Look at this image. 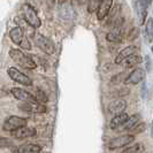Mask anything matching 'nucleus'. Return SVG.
I'll list each match as a JSON object with an SVG mask.
<instances>
[{
    "label": "nucleus",
    "instance_id": "1",
    "mask_svg": "<svg viewBox=\"0 0 153 153\" xmlns=\"http://www.w3.org/2000/svg\"><path fill=\"white\" fill-rule=\"evenodd\" d=\"M9 56L12 58L13 61H15L20 67L24 69H35L37 66L30 56H28L27 54H24L22 51L17 48H12L9 51Z\"/></svg>",
    "mask_w": 153,
    "mask_h": 153
},
{
    "label": "nucleus",
    "instance_id": "2",
    "mask_svg": "<svg viewBox=\"0 0 153 153\" xmlns=\"http://www.w3.org/2000/svg\"><path fill=\"white\" fill-rule=\"evenodd\" d=\"M22 14L24 21L30 25L31 28L37 29L40 27V20H39L37 12L35 10V8L29 4H24L22 6Z\"/></svg>",
    "mask_w": 153,
    "mask_h": 153
},
{
    "label": "nucleus",
    "instance_id": "3",
    "mask_svg": "<svg viewBox=\"0 0 153 153\" xmlns=\"http://www.w3.org/2000/svg\"><path fill=\"white\" fill-rule=\"evenodd\" d=\"M9 38L12 39V42L16 45L21 46L24 50H30L31 45L29 39L24 36V32L20 27H14L13 29L9 31Z\"/></svg>",
    "mask_w": 153,
    "mask_h": 153
},
{
    "label": "nucleus",
    "instance_id": "4",
    "mask_svg": "<svg viewBox=\"0 0 153 153\" xmlns=\"http://www.w3.org/2000/svg\"><path fill=\"white\" fill-rule=\"evenodd\" d=\"M28 123V120L21 117V116H9L5 120V122L2 124V129L5 131H9V132H13V131L17 130L22 127H25Z\"/></svg>",
    "mask_w": 153,
    "mask_h": 153
},
{
    "label": "nucleus",
    "instance_id": "5",
    "mask_svg": "<svg viewBox=\"0 0 153 153\" xmlns=\"http://www.w3.org/2000/svg\"><path fill=\"white\" fill-rule=\"evenodd\" d=\"M32 39H33L35 44L38 46L44 53L48 54V55L54 53V50H55L54 48V44L48 38H46L45 36H43L40 33H33L32 35Z\"/></svg>",
    "mask_w": 153,
    "mask_h": 153
},
{
    "label": "nucleus",
    "instance_id": "6",
    "mask_svg": "<svg viewBox=\"0 0 153 153\" xmlns=\"http://www.w3.org/2000/svg\"><path fill=\"white\" fill-rule=\"evenodd\" d=\"M7 73H8V76L10 77L14 82H16V83H20V84L24 85V86H31L32 85V81H31L30 77L24 75L23 73H21L20 70H17L14 67L8 68Z\"/></svg>",
    "mask_w": 153,
    "mask_h": 153
},
{
    "label": "nucleus",
    "instance_id": "7",
    "mask_svg": "<svg viewBox=\"0 0 153 153\" xmlns=\"http://www.w3.org/2000/svg\"><path fill=\"white\" fill-rule=\"evenodd\" d=\"M134 140H135V137H134L132 135H122V136L115 137V138H113L112 140H109L107 147L109 150L121 149V147H124V146L129 145Z\"/></svg>",
    "mask_w": 153,
    "mask_h": 153
},
{
    "label": "nucleus",
    "instance_id": "8",
    "mask_svg": "<svg viewBox=\"0 0 153 153\" xmlns=\"http://www.w3.org/2000/svg\"><path fill=\"white\" fill-rule=\"evenodd\" d=\"M21 111L27 112V113H32V114H43L47 111L45 105L40 102H21L19 105Z\"/></svg>",
    "mask_w": 153,
    "mask_h": 153
},
{
    "label": "nucleus",
    "instance_id": "9",
    "mask_svg": "<svg viewBox=\"0 0 153 153\" xmlns=\"http://www.w3.org/2000/svg\"><path fill=\"white\" fill-rule=\"evenodd\" d=\"M12 94L17 100H21L22 102H37L33 94H31L30 92L25 91L21 88H13L12 89Z\"/></svg>",
    "mask_w": 153,
    "mask_h": 153
},
{
    "label": "nucleus",
    "instance_id": "10",
    "mask_svg": "<svg viewBox=\"0 0 153 153\" xmlns=\"http://www.w3.org/2000/svg\"><path fill=\"white\" fill-rule=\"evenodd\" d=\"M37 135V131L35 128H31V127H22L17 130L10 132V136L16 139H25V138H31L35 137Z\"/></svg>",
    "mask_w": 153,
    "mask_h": 153
},
{
    "label": "nucleus",
    "instance_id": "11",
    "mask_svg": "<svg viewBox=\"0 0 153 153\" xmlns=\"http://www.w3.org/2000/svg\"><path fill=\"white\" fill-rule=\"evenodd\" d=\"M59 15L61 19L65 20H73L75 17V10L73 5L69 1L60 2V7H59Z\"/></svg>",
    "mask_w": 153,
    "mask_h": 153
},
{
    "label": "nucleus",
    "instance_id": "12",
    "mask_svg": "<svg viewBox=\"0 0 153 153\" xmlns=\"http://www.w3.org/2000/svg\"><path fill=\"white\" fill-rule=\"evenodd\" d=\"M136 52H137V47L135 45H129V46H127V47H124L122 51H120L119 54L116 55V58H115V63H117V65L122 63L127 58H129L131 55L136 54Z\"/></svg>",
    "mask_w": 153,
    "mask_h": 153
},
{
    "label": "nucleus",
    "instance_id": "13",
    "mask_svg": "<svg viewBox=\"0 0 153 153\" xmlns=\"http://www.w3.org/2000/svg\"><path fill=\"white\" fill-rule=\"evenodd\" d=\"M145 71H144V69L142 68H137L135 69L132 73H130V75L127 77V79H126V83L127 84H138V83H140L143 79H144V77H145Z\"/></svg>",
    "mask_w": 153,
    "mask_h": 153
},
{
    "label": "nucleus",
    "instance_id": "14",
    "mask_svg": "<svg viewBox=\"0 0 153 153\" xmlns=\"http://www.w3.org/2000/svg\"><path fill=\"white\" fill-rule=\"evenodd\" d=\"M42 151V146L37 145V144H31V143H27L15 147L13 150V153H39Z\"/></svg>",
    "mask_w": 153,
    "mask_h": 153
},
{
    "label": "nucleus",
    "instance_id": "15",
    "mask_svg": "<svg viewBox=\"0 0 153 153\" xmlns=\"http://www.w3.org/2000/svg\"><path fill=\"white\" fill-rule=\"evenodd\" d=\"M126 108H127V101L123 99H119V100L113 101V102L108 106V111H109V113H112V114L120 115L124 112Z\"/></svg>",
    "mask_w": 153,
    "mask_h": 153
},
{
    "label": "nucleus",
    "instance_id": "16",
    "mask_svg": "<svg viewBox=\"0 0 153 153\" xmlns=\"http://www.w3.org/2000/svg\"><path fill=\"white\" fill-rule=\"evenodd\" d=\"M112 5H113V1L112 0H105V1H100V5L99 7H98V13H97V17H98V20H102V19H105L107 14L109 13V10H111V7H112Z\"/></svg>",
    "mask_w": 153,
    "mask_h": 153
},
{
    "label": "nucleus",
    "instance_id": "17",
    "mask_svg": "<svg viewBox=\"0 0 153 153\" xmlns=\"http://www.w3.org/2000/svg\"><path fill=\"white\" fill-rule=\"evenodd\" d=\"M128 119H129V116H128V114H126V113H122V114L120 115H115L114 117L112 119L111 123H109L111 129L112 130H116L119 128H122V126L127 122Z\"/></svg>",
    "mask_w": 153,
    "mask_h": 153
},
{
    "label": "nucleus",
    "instance_id": "18",
    "mask_svg": "<svg viewBox=\"0 0 153 153\" xmlns=\"http://www.w3.org/2000/svg\"><path fill=\"white\" fill-rule=\"evenodd\" d=\"M150 2L146 1H137L135 2V5L137 6V13L138 17H139V24H144V22L146 21V15H147V5Z\"/></svg>",
    "mask_w": 153,
    "mask_h": 153
},
{
    "label": "nucleus",
    "instance_id": "19",
    "mask_svg": "<svg viewBox=\"0 0 153 153\" xmlns=\"http://www.w3.org/2000/svg\"><path fill=\"white\" fill-rule=\"evenodd\" d=\"M121 28L120 25H115L112 30L107 33V40L111 43H120L121 42Z\"/></svg>",
    "mask_w": 153,
    "mask_h": 153
},
{
    "label": "nucleus",
    "instance_id": "20",
    "mask_svg": "<svg viewBox=\"0 0 153 153\" xmlns=\"http://www.w3.org/2000/svg\"><path fill=\"white\" fill-rule=\"evenodd\" d=\"M138 121H139V115L135 114L132 115V116H129V119L127 120V122L122 126V129L123 130H131L138 123Z\"/></svg>",
    "mask_w": 153,
    "mask_h": 153
},
{
    "label": "nucleus",
    "instance_id": "21",
    "mask_svg": "<svg viewBox=\"0 0 153 153\" xmlns=\"http://www.w3.org/2000/svg\"><path fill=\"white\" fill-rule=\"evenodd\" d=\"M124 61H126V63H124L126 68H131V67H135L138 63H140V62H142V58H140L139 55L134 54V55H131L129 58H127Z\"/></svg>",
    "mask_w": 153,
    "mask_h": 153
},
{
    "label": "nucleus",
    "instance_id": "22",
    "mask_svg": "<svg viewBox=\"0 0 153 153\" xmlns=\"http://www.w3.org/2000/svg\"><path fill=\"white\" fill-rule=\"evenodd\" d=\"M145 33L146 37H147V40L151 43L152 42V37H153V20L152 17H150L147 20V23H146L145 27Z\"/></svg>",
    "mask_w": 153,
    "mask_h": 153
},
{
    "label": "nucleus",
    "instance_id": "23",
    "mask_svg": "<svg viewBox=\"0 0 153 153\" xmlns=\"http://www.w3.org/2000/svg\"><path fill=\"white\" fill-rule=\"evenodd\" d=\"M143 151H144V146L142 145L140 143H137L134 146H129L123 153H140Z\"/></svg>",
    "mask_w": 153,
    "mask_h": 153
},
{
    "label": "nucleus",
    "instance_id": "24",
    "mask_svg": "<svg viewBox=\"0 0 153 153\" xmlns=\"http://www.w3.org/2000/svg\"><path fill=\"white\" fill-rule=\"evenodd\" d=\"M36 93H37V94H36L35 98H36V100H37V102H38V100L40 101V102H46V101H47V97H46V94L42 91V90H39L38 89V90L36 91Z\"/></svg>",
    "mask_w": 153,
    "mask_h": 153
},
{
    "label": "nucleus",
    "instance_id": "25",
    "mask_svg": "<svg viewBox=\"0 0 153 153\" xmlns=\"http://www.w3.org/2000/svg\"><path fill=\"white\" fill-rule=\"evenodd\" d=\"M99 5H100V1H90L89 2V6H88V12L92 13V12L97 10L98 7H99Z\"/></svg>",
    "mask_w": 153,
    "mask_h": 153
},
{
    "label": "nucleus",
    "instance_id": "26",
    "mask_svg": "<svg viewBox=\"0 0 153 153\" xmlns=\"http://www.w3.org/2000/svg\"><path fill=\"white\" fill-rule=\"evenodd\" d=\"M9 145H12V142L8 139V138L5 137H1L0 138V147H8Z\"/></svg>",
    "mask_w": 153,
    "mask_h": 153
}]
</instances>
